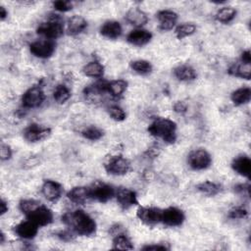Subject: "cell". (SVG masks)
Returning a JSON list of instances; mask_svg holds the SVG:
<instances>
[{"mask_svg": "<svg viewBox=\"0 0 251 251\" xmlns=\"http://www.w3.org/2000/svg\"><path fill=\"white\" fill-rule=\"evenodd\" d=\"M4 240H5V234L1 231V232H0V243H1V244H3Z\"/></svg>", "mask_w": 251, "mask_h": 251, "instance_id": "47", "label": "cell"}, {"mask_svg": "<svg viewBox=\"0 0 251 251\" xmlns=\"http://www.w3.org/2000/svg\"><path fill=\"white\" fill-rule=\"evenodd\" d=\"M8 16V12L6 11V9L3 6H0V19L1 21H4Z\"/></svg>", "mask_w": 251, "mask_h": 251, "instance_id": "46", "label": "cell"}, {"mask_svg": "<svg viewBox=\"0 0 251 251\" xmlns=\"http://www.w3.org/2000/svg\"><path fill=\"white\" fill-rule=\"evenodd\" d=\"M115 196L117 198L119 205L124 210H127L130 207L138 204L136 193L129 188H126V187L118 188L116 190Z\"/></svg>", "mask_w": 251, "mask_h": 251, "instance_id": "13", "label": "cell"}, {"mask_svg": "<svg viewBox=\"0 0 251 251\" xmlns=\"http://www.w3.org/2000/svg\"><path fill=\"white\" fill-rule=\"evenodd\" d=\"M81 134L84 138H86L88 140L95 141V140H99L104 135V131L101 128L97 127V126H88V127L84 128L81 131Z\"/></svg>", "mask_w": 251, "mask_h": 251, "instance_id": "34", "label": "cell"}, {"mask_svg": "<svg viewBox=\"0 0 251 251\" xmlns=\"http://www.w3.org/2000/svg\"><path fill=\"white\" fill-rule=\"evenodd\" d=\"M127 41L135 46L146 45L152 39V33L143 28H136L131 30L126 37Z\"/></svg>", "mask_w": 251, "mask_h": 251, "instance_id": "19", "label": "cell"}, {"mask_svg": "<svg viewBox=\"0 0 251 251\" xmlns=\"http://www.w3.org/2000/svg\"><path fill=\"white\" fill-rule=\"evenodd\" d=\"M38 226L30 220H26L15 226L16 234L23 239H32L38 232Z\"/></svg>", "mask_w": 251, "mask_h": 251, "instance_id": "15", "label": "cell"}, {"mask_svg": "<svg viewBox=\"0 0 251 251\" xmlns=\"http://www.w3.org/2000/svg\"><path fill=\"white\" fill-rule=\"evenodd\" d=\"M26 218L32 221L38 226H44L53 222V213L49 208L40 204L36 209L26 215Z\"/></svg>", "mask_w": 251, "mask_h": 251, "instance_id": "11", "label": "cell"}, {"mask_svg": "<svg viewBox=\"0 0 251 251\" xmlns=\"http://www.w3.org/2000/svg\"><path fill=\"white\" fill-rule=\"evenodd\" d=\"M113 248L119 250H132L133 245L131 240L123 232L115 234L113 238Z\"/></svg>", "mask_w": 251, "mask_h": 251, "instance_id": "29", "label": "cell"}, {"mask_svg": "<svg viewBox=\"0 0 251 251\" xmlns=\"http://www.w3.org/2000/svg\"><path fill=\"white\" fill-rule=\"evenodd\" d=\"M67 197L75 204L82 205L91 200L89 187L85 186H75L73 187L68 193Z\"/></svg>", "mask_w": 251, "mask_h": 251, "instance_id": "17", "label": "cell"}, {"mask_svg": "<svg viewBox=\"0 0 251 251\" xmlns=\"http://www.w3.org/2000/svg\"><path fill=\"white\" fill-rule=\"evenodd\" d=\"M12 157V149L9 145L2 143L0 148V158L2 161H7Z\"/></svg>", "mask_w": 251, "mask_h": 251, "instance_id": "39", "label": "cell"}, {"mask_svg": "<svg viewBox=\"0 0 251 251\" xmlns=\"http://www.w3.org/2000/svg\"><path fill=\"white\" fill-rule=\"evenodd\" d=\"M175 76L180 81H192L197 77L195 70L189 65H179L174 69Z\"/></svg>", "mask_w": 251, "mask_h": 251, "instance_id": "23", "label": "cell"}, {"mask_svg": "<svg viewBox=\"0 0 251 251\" xmlns=\"http://www.w3.org/2000/svg\"><path fill=\"white\" fill-rule=\"evenodd\" d=\"M130 68L140 75H147L152 72V65L146 60H135L130 62Z\"/></svg>", "mask_w": 251, "mask_h": 251, "instance_id": "30", "label": "cell"}, {"mask_svg": "<svg viewBox=\"0 0 251 251\" xmlns=\"http://www.w3.org/2000/svg\"><path fill=\"white\" fill-rule=\"evenodd\" d=\"M127 82L124 79H116L106 83V91L109 92L113 97H120L126 91Z\"/></svg>", "mask_w": 251, "mask_h": 251, "instance_id": "27", "label": "cell"}, {"mask_svg": "<svg viewBox=\"0 0 251 251\" xmlns=\"http://www.w3.org/2000/svg\"><path fill=\"white\" fill-rule=\"evenodd\" d=\"M104 168L106 172L110 175L124 176L129 172L130 162L122 155H116L110 157L106 161Z\"/></svg>", "mask_w": 251, "mask_h": 251, "instance_id": "5", "label": "cell"}, {"mask_svg": "<svg viewBox=\"0 0 251 251\" xmlns=\"http://www.w3.org/2000/svg\"><path fill=\"white\" fill-rule=\"evenodd\" d=\"M62 222L75 233L82 236H90L96 231L95 221L84 211L75 210L62 216Z\"/></svg>", "mask_w": 251, "mask_h": 251, "instance_id": "1", "label": "cell"}, {"mask_svg": "<svg viewBox=\"0 0 251 251\" xmlns=\"http://www.w3.org/2000/svg\"><path fill=\"white\" fill-rule=\"evenodd\" d=\"M234 191L237 192V193H240V194H247L249 195L250 194V184L247 183H240V184H237L236 186H234Z\"/></svg>", "mask_w": 251, "mask_h": 251, "instance_id": "41", "label": "cell"}, {"mask_svg": "<svg viewBox=\"0 0 251 251\" xmlns=\"http://www.w3.org/2000/svg\"><path fill=\"white\" fill-rule=\"evenodd\" d=\"M227 73L230 75L244 78V79H250L251 75V66L250 64H244L242 62L233 64L227 71Z\"/></svg>", "mask_w": 251, "mask_h": 251, "instance_id": "24", "label": "cell"}, {"mask_svg": "<svg viewBox=\"0 0 251 251\" xmlns=\"http://www.w3.org/2000/svg\"><path fill=\"white\" fill-rule=\"evenodd\" d=\"M126 20L127 23H129L130 25H134V26H142L144 25L147 21H148V17L146 15L145 12H143L141 9H139L138 7H132L130 8L126 14Z\"/></svg>", "mask_w": 251, "mask_h": 251, "instance_id": "20", "label": "cell"}, {"mask_svg": "<svg viewBox=\"0 0 251 251\" xmlns=\"http://www.w3.org/2000/svg\"><path fill=\"white\" fill-rule=\"evenodd\" d=\"M8 212V204L7 202L2 198L0 201V214L1 216H3L5 213Z\"/></svg>", "mask_w": 251, "mask_h": 251, "instance_id": "45", "label": "cell"}, {"mask_svg": "<svg viewBox=\"0 0 251 251\" xmlns=\"http://www.w3.org/2000/svg\"><path fill=\"white\" fill-rule=\"evenodd\" d=\"M187 163L192 170H206L212 164V157L205 149H195L188 154Z\"/></svg>", "mask_w": 251, "mask_h": 251, "instance_id": "4", "label": "cell"}, {"mask_svg": "<svg viewBox=\"0 0 251 251\" xmlns=\"http://www.w3.org/2000/svg\"><path fill=\"white\" fill-rule=\"evenodd\" d=\"M185 216L182 210L176 207H169L162 210L161 222L168 226H179L184 222Z\"/></svg>", "mask_w": 251, "mask_h": 251, "instance_id": "12", "label": "cell"}, {"mask_svg": "<svg viewBox=\"0 0 251 251\" xmlns=\"http://www.w3.org/2000/svg\"><path fill=\"white\" fill-rule=\"evenodd\" d=\"M170 247L166 246L165 244H151V245H145L142 247V250H169Z\"/></svg>", "mask_w": 251, "mask_h": 251, "instance_id": "42", "label": "cell"}, {"mask_svg": "<svg viewBox=\"0 0 251 251\" xmlns=\"http://www.w3.org/2000/svg\"><path fill=\"white\" fill-rule=\"evenodd\" d=\"M53 97L57 103L63 104L70 99L71 91L65 84H58L54 89Z\"/></svg>", "mask_w": 251, "mask_h": 251, "instance_id": "32", "label": "cell"}, {"mask_svg": "<svg viewBox=\"0 0 251 251\" xmlns=\"http://www.w3.org/2000/svg\"><path fill=\"white\" fill-rule=\"evenodd\" d=\"M122 25L117 21H107L100 27V33L109 39H116L121 36Z\"/></svg>", "mask_w": 251, "mask_h": 251, "instance_id": "21", "label": "cell"}, {"mask_svg": "<svg viewBox=\"0 0 251 251\" xmlns=\"http://www.w3.org/2000/svg\"><path fill=\"white\" fill-rule=\"evenodd\" d=\"M196 188L199 192H201L202 194L207 195V196H215L223 190V186L220 183L210 181V180L203 181V182L199 183L196 186Z\"/></svg>", "mask_w": 251, "mask_h": 251, "instance_id": "26", "label": "cell"}, {"mask_svg": "<svg viewBox=\"0 0 251 251\" xmlns=\"http://www.w3.org/2000/svg\"><path fill=\"white\" fill-rule=\"evenodd\" d=\"M186 105L183 103V102H181V101H177L175 105H174V110H175V112H176V113H178V114H183V113H185L186 112Z\"/></svg>", "mask_w": 251, "mask_h": 251, "instance_id": "43", "label": "cell"}, {"mask_svg": "<svg viewBox=\"0 0 251 251\" xmlns=\"http://www.w3.org/2000/svg\"><path fill=\"white\" fill-rule=\"evenodd\" d=\"M51 134L49 127L41 126L37 124H30L24 129V138L28 142H38L46 139Z\"/></svg>", "mask_w": 251, "mask_h": 251, "instance_id": "10", "label": "cell"}, {"mask_svg": "<svg viewBox=\"0 0 251 251\" xmlns=\"http://www.w3.org/2000/svg\"><path fill=\"white\" fill-rule=\"evenodd\" d=\"M236 16V10L232 7H224L216 14V20L223 24L230 23Z\"/></svg>", "mask_w": 251, "mask_h": 251, "instance_id": "31", "label": "cell"}, {"mask_svg": "<svg viewBox=\"0 0 251 251\" xmlns=\"http://www.w3.org/2000/svg\"><path fill=\"white\" fill-rule=\"evenodd\" d=\"M82 72L89 77H101L104 74V67L99 62L92 61L83 67Z\"/></svg>", "mask_w": 251, "mask_h": 251, "instance_id": "28", "label": "cell"}, {"mask_svg": "<svg viewBox=\"0 0 251 251\" xmlns=\"http://www.w3.org/2000/svg\"><path fill=\"white\" fill-rule=\"evenodd\" d=\"M41 192L48 201L57 202L63 194V186L55 180L47 179L42 184Z\"/></svg>", "mask_w": 251, "mask_h": 251, "instance_id": "14", "label": "cell"}, {"mask_svg": "<svg viewBox=\"0 0 251 251\" xmlns=\"http://www.w3.org/2000/svg\"><path fill=\"white\" fill-rule=\"evenodd\" d=\"M40 204H41L40 202L34 199H23L19 204V208L21 212L26 216L30 212H32L34 209H36Z\"/></svg>", "mask_w": 251, "mask_h": 251, "instance_id": "35", "label": "cell"}, {"mask_svg": "<svg viewBox=\"0 0 251 251\" xmlns=\"http://www.w3.org/2000/svg\"><path fill=\"white\" fill-rule=\"evenodd\" d=\"M248 216V211L243 206H237L228 211L227 217L232 220L245 219Z\"/></svg>", "mask_w": 251, "mask_h": 251, "instance_id": "37", "label": "cell"}, {"mask_svg": "<svg viewBox=\"0 0 251 251\" xmlns=\"http://www.w3.org/2000/svg\"><path fill=\"white\" fill-rule=\"evenodd\" d=\"M37 34H40L50 40L60 37L64 33V25L61 20L56 17L48 22L42 23L38 25L36 29Z\"/></svg>", "mask_w": 251, "mask_h": 251, "instance_id": "3", "label": "cell"}, {"mask_svg": "<svg viewBox=\"0 0 251 251\" xmlns=\"http://www.w3.org/2000/svg\"><path fill=\"white\" fill-rule=\"evenodd\" d=\"M57 236L63 241H71L75 238L73 230L72 231H70V230H61L57 233Z\"/></svg>", "mask_w": 251, "mask_h": 251, "instance_id": "40", "label": "cell"}, {"mask_svg": "<svg viewBox=\"0 0 251 251\" xmlns=\"http://www.w3.org/2000/svg\"><path fill=\"white\" fill-rule=\"evenodd\" d=\"M147 130L151 135L162 138L167 143H174L176 140V124L172 120L157 118Z\"/></svg>", "mask_w": 251, "mask_h": 251, "instance_id": "2", "label": "cell"}, {"mask_svg": "<svg viewBox=\"0 0 251 251\" xmlns=\"http://www.w3.org/2000/svg\"><path fill=\"white\" fill-rule=\"evenodd\" d=\"M230 99L236 106L244 105L251 99V89L249 87H240L231 93Z\"/></svg>", "mask_w": 251, "mask_h": 251, "instance_id": "25", "label": "cell"}, {"mask_svg": "<svg viewBox=\"0 0 251 251\" xmlns=\"http://www.w3.org/2000/svg\"><path fill=\"white\" fill-rule=\"evenodd\" d=\"M89 190L91 199L96 200L100 203L108 202L116 194V190L112 185L101 181L94 182L91 187H89Z\"/></svg>", "mask_w": 251, "mask_h": 251, "instance_id": "6", "label": "cell"}, {"mask_svg": "<svg viewBox=\"0 0 251 251\" xmlns=\"http://www.w3.org/2000/svg\"><path fill=\"white\" fill-rule=\"evenodd\" d=\"M159 27L162 30L172 29L177 21V14L171 10H161L157 13Z\"/></svg>", "mask_w": 251, "mask_h": 251, "instance_id": "18", "label": "cell"}, {"mask_svg": "<svg viewBox=\"0 0 251 251\" xmlns=\"http://www.w3.org/2000/svg\"><path fill=\"white\" fill-rule=\"evenodd\" d=\"M108 113L110 115V117L117 121V122H122L126 119V113L125 111L118 105H112L108 108Z\"/></svg>", "mask_w": 251, "mask_h": 251, "instance_id": "36", "label": "cell"}, {"mask_svg": "<svg viewBox=\"0 0 251 251\" xmlns=\"http://www.w3.org/2000/svg\"><path fill=\"white\" fill-rule=\"evenodd\" d=\"M197 27L194 24L192 23H185V24H182V25H179L176 26L175 32H176V35L178 39H182L186 36H190L192 35L195 31H196Z\"/></svg>", "mask_w": 251, "mask_h": 251, "instance_id": "33", "label": "cell"}, {"mask_svg": "<svg viewBox=\"0 0 251 251\" xmlns=\"http://www.w3.org/2000/svg\"><path fill=\"white\" fill-rule=\"evenodd\" d=\"M240 60L244 64H250V62H251V53H250V51L249 50L243 51L242 54H241Z\"/></svg>", "mask_w": 251, "mask_h": 251, "instance_id": "44", "label": "cell"}, {"mask_svg": "<svg viewBox=\"0 0 251 251\" xmlns=\"http://www.w3.org/2000/svg\"><path fill=\"white\" fill-rule=\"evenodd\" d=\"M56 49V43L53 40L45 39V40H37L29 45L30 52L38 58L46 59L53 55Z\"/></svg>", "mask_w": 251, "mask_h": 251, "instance_id": "8", "label": "cell"}, {"mask_svg": "<svg viewBox=\"0 0 251 251\" xmlns=\"http://www.w3.org/2000/svg\"><path fill=\"white\" fill-rule=\"evenodd\" d=\"M45 99L42 88L38 85L31 86L22 96V104L25 108L33 109L39 107Z\"/></svg>", "mask_w": 251, "mask_h": 251, "instance_id": "7", "label": "cell"}, {"mask_svg": "<svg viewBox=\"0 0 251 251\" xmlns=\"http://www.w3.org/2000/svg\"><path fill=\"white\" fill-rule=\"evenodd\" d=\"M53 7L56 11L59 12H68L72 10L73 4L70 1H63V0H58L53 2Z\"/></svg>", "mask_w": 251, "mask_h": 251, "instance_id": "38", "label": "cell"}, {"mask_svg": "<svg viewBox=\"0 0 251 251\" xmlns=\"http://www.w3.org/2000/svg\"><path fill=\"white\" fill-rule=\"evenodd\" d=\"M86 28H87V22L83 17L79 15L73 16L68 22L67 31L70 35H77L83 32Z\"/></svg>", "mask_w": 251, "mask_h": 251, "instance_id": "22", "label": "cell"}, {"mask_svg": "<svg viewBox=\"0 0 251 251\" xmlns=\"http://www.w3.org/2000/svg\"><path fill=\"white\" fill-rule=\"evenodd\" d=\"M231 168L238 175L250 178L251 160L247 155H239L236 158H234L231 163Z\"/></svg>", "mask_w": 251, "mask_h": 251, "instance_id": "16", "label": "cell"}, {"mask_svg": "<svg viewBox=\"0 0 251 251\" xmlns=\"http://www.w3.org/2000/svg\"><path fill=\"white\" fill-rule=\"evenodd\" d=\"M136 215L144 225L153 226L161 222L162 210L156 207H139Z\"/></svg>", "mask_w": 251, "mask_h": 251, "instance_id": "9", "label": "cell"}]
</instances>
